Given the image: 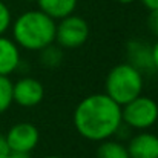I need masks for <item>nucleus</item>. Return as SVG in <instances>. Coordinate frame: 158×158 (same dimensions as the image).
<instances>
[{"label": "nucleus", "mask_w": 158, "mask_h": 158, "mask_svg": "<svg viewBox=\"0 0 158 158\" xmlns=\"http://www.w3.org/2000/svg\"><path fill=\"white\" fill-rule=\"evenodd\" d=\"M141 3H143L149 11H152V9H158V0H141Z\"/></svg>", "instance_id": "obj_19"}, {"label": "nucleus", "mask_w": 158, "mask_h": 158, "mask_svg": "<svg viewBox=\"0 0 158 158\" xmlns=\"http://www.w3.org/2000/svg\"><path fill=\"white\" fill-rule=\"evenodd\" d=\"M20 64V48L5 35H0V75L9 77Z\"/></svg>", "instance_id": "obj_10"}, {"label": "nucleus", "mask_w": 158, "mask_h": 158, "mask_svg": "<svg viewBox=\"0 0 158 158\" xmlns=\"http://www.w3.org/2000/svg\"><path fill=\"white\" fill-rule=\"evenodd\" d=\"M12 103V81L9 77L0 75V114L6 112Z\"/></svg>", "instance_id": "obj_14"}, {"label": "nucleus", "mask_w": 158, "mask_h": 158, "mask_svg": "<svg viewBox=\"0 0 158 158\" xmlns=\"http://www.w3.org/2000/svg\"><path fill=\"white\" fill-rule=\"evenodd\" d=\"M5 158H29V155L28 154H14V152H11L8 157Z\"/></svg>", "instance_id": "obj_20"}, {"label": "nucleus", "mask_w": 158, "mask_h": 158, "mask_svg": "<svg viewBox=\"0 0 158 158\" xmlns=\"http://www.w3.org/2000/svg\"><path fill=\"white\" fill-rule=\"evenodd\" d=\"M143 74L131 63L115 64L106 75L105 94L117 105L123 106L143 94Z\"/></svg>", "instance_id": "obj_3"}, {"label": "nucleus", "mask_w": 158, "mask_h": 158, "mask_svg": "<svg viewBox=\"0 0 158 158\" xmlns=\"http://www.w3.org/2000/svg\"><path fill=\"white\" fill-rule=\"evenodd\" d=\"M89 37V25L83 17L68 15L58 20L55 28V43L61 49H78Z\"/></svg>", "instance_id": "obj_5"}, {"label": "nucleus", "mask_w": 158, "mask_h": 158, "mask_svg": "<svg viewBox=\"0 0 158 158\" xmlns=\"http://www.w3.org/2000/svg\"><path fill=\"white\" fill-rule=\"evenodd\" d=\"M127 63L137 68L141 74L154 71L152 66V45H148L143 40H131L126 46Z\"/></svg>", "instance_id": "obj_9"}, {"label": "nucleus", "mask_w": 158, "mask_h": 158, "mask_svg": "<svg viewBox=\"0 0 158 158\" xmlns=\"http://www.w3.org/2000/svg\"><path fill=\"white\" fill-rule=\"evenodd\" d=\"M148 28L158 39V9H152L148 17Z\"/></svg>", "instance_id": "obj_16"}, {"label": "nucleus", "mask_w": 158, "mask_h": 158, "mask_svg": "<svg viewBox=\"0 0 158 158\" xmlns=\"http://www.w3.org/2000/svg\"><path fill=\"white\" fill-rule=\"evenodd\" d=\"M45 98V88L40 80L23 77L12 83V102L22 107H35Z\"/></svg>", "instance_id": "obj_7"}, {"label": "nucleus", "mask_w": 158, "mask_h": 158, "mask_svg": "<svg viewBox=\"0 0 158 158\" xmlns=\"http://www.w3.org/2000/svg\"><path fill=\"white\" fill-rule=\"evenodd\" d=\"M97 158H131L126 144H123L121 141L117 140H110L107 138L105 141H100L98 148H97Z\"/></svg>", "instance_id": "obj_12"}, {"label": "nucleus", "mask_w": 158, "mask_h": 158, "mask_svg": "<svg viewBox=\"0 0 158 158\" xmlns=\"http://www.w3.org/2000/svg\"><path fill=\"white\" fill-rule=\"evenodd\" d=\"M40 52V63L46 68H57L60 63H61V58H63V52H61V48L58 45H49L46 48H43Z\"/></svg>", "instance_id": "obj_13"}, {"label": "nucleus", "mask_w": 158, "mask_h": 158, "mask_svg": "<svg viewBox=\"0 0 158 158\" xmlns=\"http://www.w3.org/2000/svg\"><path fill=\"white\" fill-rule=\"evenodd\" d=\"M152 66L154 71L158 74V40L152 45Z\"/></svg>", "instance_id": "obj_18"}, {"label": "nucleus", "mask_w": 158, "mask_h": 158, "mask_svg": "<svg viewBox=\"0 0 158 158\" xmlns=\"http://www.w3.org/2000/svg\"><path fill=\"white\" fill-rule=\"evenodd\" d=\"M9 154H11V151H9V148H8L6 138H5V135L0 134V158L8 157Z\"/></svg>", "instance_id": "obj_17"}, {"label": "nucleus", "mask_w": 158, "mask_h": 158, "mask_svg": "<svg viewBox=\"0 0 158 158\" xmlns=\"http://www.w3.org/2000/svg\"><path fill=\"white\" fill-rule=\"evenodd\" d=\"M72 120L80 137L100 143L117 135L121 127V106L106 94H91L75 106Z\"/></svg>", "instance_id": "obj_1"}, {"label": "nucleus", "mask_w": 158, "mask_h": 158, "mask_svg": "<svg viewBox=\"0 0 158 158\" xmlns=\"http://www.w3.org/2000/svg\"><path fill=\"white\" fill-rule=\"evenodd\" d=\"M43 158H63V157H58V155H46V157Z\"/></svg>", "instance_id": "obj_22"}, {"label": "nucleus", "mask_w": 158, "mask_h": 158, "mask_svg": "<svg viewBox=\"0 0 158 158\" xmlns=\"http://www.w3.org/2000/svg\"><path fill=\"white\" fill-rule=\"evenodd\" d=\"M114 2H117V3H123V5H127V3H132V2H135V0H114Z\"/></svg>", "instance_id": "obj_21"}, {"label": "nucleus", "mask_w": 158, "mask_h": 158, "mask_svg": "<svg viewBox=\"0 0 158 158\" xmlns=\"http://www.w3.org/2000/svg\"><path fill=\"white\" fill-rule=\"evenodd\" d=\"M5 138L11 152L29 155L40 141V132L35 124L28 123V121H20V123H15L8 131Z\"/></svg>", "instance_id": "obj_6"}, {"label": "nucleus", "mask_w": 158, "mask_h": 158, "mask_svg": "<svg viewBox=\"0 0 158 158\" xmlns=\"http://www.w3.org/2000/svg\"><path fill=\"white\" fill-rule=\"evenodd\" d=\"M12 37L19 48L26 51H42L55 43L57 22L40 9L26 11L12 23Z\"/></svg>", "instance_id": "obj_2"}, {"label": "nucleus", "mask_w": 158, "mask_h": 158, "mask_svg": "<svg viewBox=\"0 0 158 158\" xmlns=\"http://www.w3.org/2000/svg\"><path fill=\"white\" fill-rule=\"evenodd\" d=\"M123 124L135 131H148L158 121V103L146 95H138L121 106Z\"/></svg>", "instance_id": "obj_4"}, {"label": "nucleus", "mask_w": 158, "mask_h": 158, "mask_svg": "<svg viewBox=\"0 0 158 158\" xmlns=\"http://www.w3.org/2000/svg\"><path fill=\"white\" fill-rule=\"evenodd\" d=\"M35 2L39 9L54 19L55 22L74 14L77 8V0H35Z\"/></svg>", "instance_id": "obj_11"}, {"label": "nucleus", "mask_w": 158, "mask_h": 158, "mask_svg": "<svg viewBox=\"0 0 158 158\" xmlns=\"http://www.w3.org/2000/svg\"><path fill=\"white\" fill-rule=\"evenodd\" d=\"M12 23V17H11V11L9 8L0 0V35H3Z\"/></svg>", "instance_id": "obj_15"}, {"label": "nucleus", "mask_w": 158, "mask_h": 158, "mask_svg": "<svg viewBox=\"0 0 158 158\" xmlns=\"http://www.w3.org/2000/svg\"><path fill=\"white\" fill-rule=\"evenodd\" d=\"M26 2H35V0H26Z\"/></svg>", "instance_id": "obj_23"}, {"label": "nucleus", "mask_w": 158, "mask_h": 158, "mask_svg": "<svg viewBox=\"0 0 158 158\" xmlns=\"http://www.w3.org/2000/svg\"><path fill=\"white\" fill-rule=\"evenodd\" d=\"M126 148L131 158H158V135L140 131L129 138Z\"/></svg>", "instance_id": "obj_8"}]
</instances>
